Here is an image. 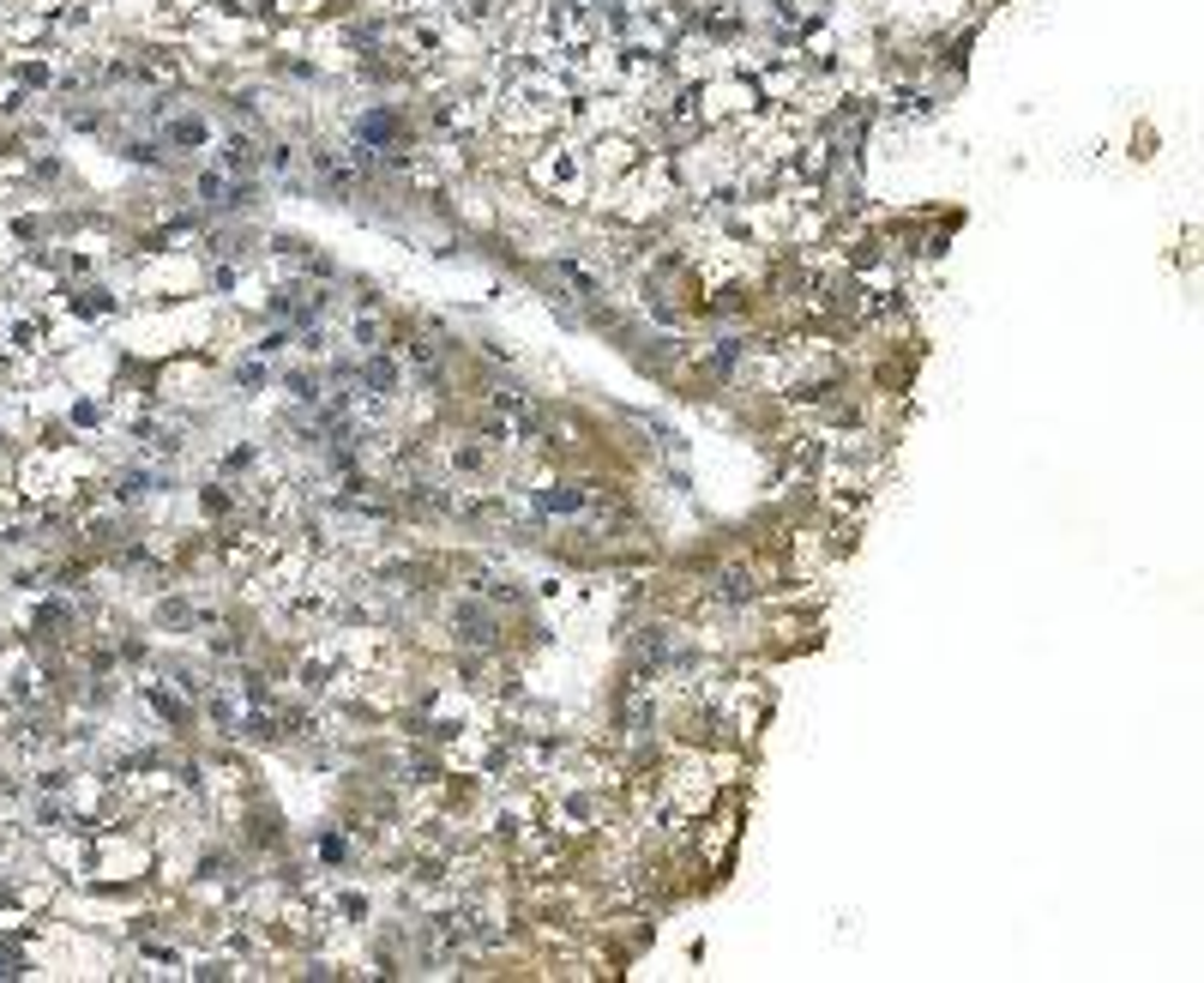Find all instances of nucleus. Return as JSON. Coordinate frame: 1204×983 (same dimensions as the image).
Wrapping results in <instances>:
<instances>
[{"mask_svg": "<svg viewBox=\"0 0 1204 983\" xmlns=\"http://www.w3.org/2000/svg\"><path fill=\"white\" fill-rule=\"evenodd\" d=\"M536 182H542V187H560V193H579V157H572V152L542 157V163H536Z\"/></svg>", "mask_w": 1204, "mask_h": 983, "instance_id": "nucleus-1", "label": "nucleus"}]
</instances>
